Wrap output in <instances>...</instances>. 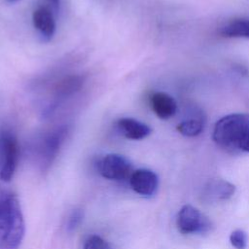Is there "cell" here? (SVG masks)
<instances>
[{"instance_id":"obj_1","label":"cell","mask_w":249,"mask_h":249,"mask_svg":"<svg viewBox=\"0 0 249 249\" xmlns=\"http://www.w3.org/2000/svg\"><path fill=\"white\" fill-rule=\"evenodd\" d=\"M24 232L19 200L13 194L0 195V249H18Z\"/></svg>"},{"instance_id":"obj_2","label":"cell","mask_w":249,"mask_h":249,"mask_svg":"<svg viewBox=\"0 0 249 249\" xmlns=\"http://www.w3.org/2000/svg\"><path fill=\"white\" fill-rule=\"evenodd\" d=\"M249 132V114L234 113L221 118L214 125L212 138L220 147L234 151Z\"/></svg>"},{"instance_id":"obj_3","label":"cell","mask_w":249,"mask_h":249,"mask_svg":"<svg viewBox=\"0 0 249 249\" xmlns=\"http://www.w3.org/2000/svg\"><path fill=\"white\" fill-rule=\"evenodd\" d=\"M18 161V144L10 131L0 133V179L9 182L14 177Z\"/></svg>"},{"instance_id":"obj_4","label":"cell","mask_w":249,"mask_h":249,"mask_svg":"<svg viewBox=\"0 0 249 249\" xmlns=\"http://www.w3.org/2000/svg\"><path fill=\"white\" fill-rule=\"evenodd\" d=\"M98 171L106 179L123 181L129 179L132 171L130 161L119 154H108L98 162Z\"/></svg>"},{"instance_id":"obj_5","label":"cell","mask_w":249,"mask_h":249,"mask_svg":"<svg viewBox=\"0 0 249 249\" xmlns=\"http://www.w3.org/2000/svg\"><path fill=\"white\" fill-rule=\"evenodd\" d=\"M177 227L182 233H203L210 230L211 223L196 207L186 204L178 212Z\"/></svg>"},{"instance_id":"obj_6","label":"cell","mask_w":249,"mask_h":249,"mask_svg":"<svg viewBox=\"0 0 249 249\" xmlns=\"http://www.w3.org/2000/svg\"><path fill=\"white\" fill-rule=\"evenodd\" d=\"M128 180L131 189L144 196H153L159 186L158 175L154 171L146 168L134 170Z\"/></svg>"},{"instance_id":"obj_7","label":"cell","mask_w":249,"mask_h":249,"mask_svg":"<svg viewBox=\"0 0 249 249\" xmlns=\"http://www.w3.org/2000/svg\"><path fill=\"white\" fill-rule=\"evenodd\" d=\"M64 135L63 130H58L44 140L39 151V162L42 169H46L52 164L61 146Z\"/></svg>"},{"instance_id":"obj_8","label":"cell","mask_w":249,"mask_h":249,"mask_svg":"<svg viewBox=\"0 0 249 249\" xmlns=\"http://www.w3.org/2000/svg\"><path fill=\"white\" fill-rule=\"evenodd\" d=\"M33 25L45 41H50L55 31V21L52 10L46 6L39 7L32 15Z\"/></svg>"},{"instance_id":"obj_9","label":"cell","mask_w":249,"mask_h":249,"mask_svg":"<svg viewBox=\"0 0 249 249\" xmlns=\"http://www.w3.org/2000/svg\"><path fill=\"white\" fill-rule=\"evenodd\" d=\"M235 186L226 180L214 179L209 181L203 188L202 195L206 200H225L233 196Z\"/></svg>"},{"instance_id":"obj_10","label":"cell","mask_w":249,"mask_h":249,"mask_svg":"<svg viewBox=\"0 0 249 249\" xmlns=\"http://www.w3.org/2000/svg\"><path fill=\"white\" fill-rule=\"evenodd\" d=\"M117 126L121 133L131 140H140L150 135L152 129L146 124L132 119V118H122L118 121Z\"/></svg>"},{"instance_id":"obj_11","label":"cell","mask_w":249,"mask_h":249,"mask_svg":"<svg viewBox=\"0 0 249 249\" xmlns=\"http://www.w3.org/2000/svg\"><path fill=\"white\" fill-rule=\"evenodd\" d=\"M151 106L154 113L161 120H167L174 116L177 110V104L173 97L161 91L151 95Z\"/></svg>"},{"instance_id":"obj_12","label":"cell","mask_w":249,"mask_h":249,"mask_svg":"<svg viewBox=\"0 0 249 249\" xmlns=\"http://www.w3.org/2000/svg\"><path fill=\"white\" fill-rule=\"evenodd\" d=\"M220 33L231 38H249V18H238L224 24Z\"/></svg>"},{"instance_id":"obj_13","label":"cell","mask_w":249,"mask_h":249,"mask_svg":"<svg viewBox=\"0 0 249 249\" xmlns=\"http://www.w3.org/2000/svg\"><path fill=\"white\" fill-rule=\"evenodd\" d=\"M204 122L201 118H191L181 122L177 125V130L184 136H196L202 132Z\"/></svg>"},{"instance_id":"obj_14","label":"cell","mask_w":249,"mask_h":249,"mask_svg":"<svg viewBox=\"0 0 249 249\" xmlns=\"http://www.w3.org/2000/svg\"><path fill=\"white\" fill-rule=\"evenodd\" d=\"M84 249H112L110 244L101 236L91 234L84 242Z\"/></svg>"},{"instance_id":"obj_15","label":"cell","mask_w":249,"mask_h":249,"mask_svg":"<svg viewBox=\"0 0 249 249\" xmlns=\"http://www.w3.org/2000/svg\"><path fill=\"white\" fill-rule=\"evenodd\" d=\"M230 241L235 249H246L247 234L242 230H235L231 233Z\"/></svg>"},{"instance_id":"obj_16","label":"cell","mask_w":249,"mask_h":249,"mask_svg":"<svg viewBox=\"0 0 249 249\" xmlns=\"http://www.w3.org/2000/svg\"><path fill=\"white\" fill-rule=\"evenodd\" d=\"M84 218V212L81 209H74L69 214L67 223H66V229L68 231H73L76 229L79 228Z\"/></svg>"},{"instance_id":"obj_17","label":"cell","mask_w":249,"mask_h":249,"mask_svg":"<svg viewBox=\"0 0 249 249\" xmlns=\"http://www.w3.org/2000/svg\"><path fill=\"white\" fill-rule=\"evenodd\" d=\"M238 150L249 153V132L246 134V136L240 142V144L238 146Z\"/></svg>"},{"instance_id":"obj_18","label":"cell","mask_w":249,"mask_h":249,"mask_svg":"<svg viewBox=\"0 0 249 249\" xmlns=\"http://www.w3.org/2000/svg\"><path fill=\"white\" fill-rule=\"evenodd\" d=\"M49 2V4L52 6V8L55 11H58V8H59V3H60V0H47Z\"/></svg>"},{"instance_id":"obj_19","label":"cell","mask_w":249,"mask_h":249,"mask_svg":"<svg viewBox=\"0 0 249 249\" xmlns=\"http://www.w3.org/2000/svg\"><path fill=\"white\" fill-rule=\"evenodd\" d=\"M7 1H9V2H16L17 0H7Z\"/></svg>"}]
</instances>
